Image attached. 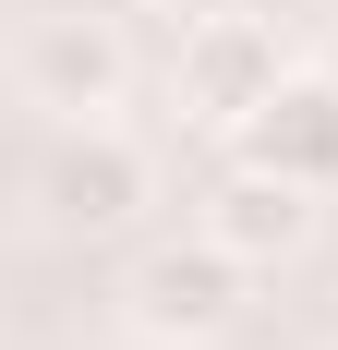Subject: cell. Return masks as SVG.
<instances>
[{
	"instance_id": "6da1fadb",
	"label": "cell",
	"mask_w": 338,
	"mask_h": 350,
	"mask_svg": "<svg viewBox=\"0 0 338 350\" xmlns=\"http://www.w3.org/2000/svg\"><path fill=\"white\" fill-rule=\"evenodd\" d=\"M278 72H290V49H278L266 12H205V25H181V49H169V109L205 121V133H242V121L278 97Z\"/></svg>"
},
{
	"instance_id": "7a4b0ae2",
	"label": "cell",
	"mask_w": 338,
	"mask_h": 350,
	"mask_svg": "<svg viewBox=\"0 0 338 350\" xmlns=\"http://www.w3.org/2000/svg\"><path fill=\"white\" fill-rule=\"evenodd\" d=\"M242 278H254V266H242L230 242H157L133 266V290H121V302H133V338H157V350H194V338H230V314H242Z\"/></svg>"
},
{
	"instance_id": "3957f363",
	"label": "cell",
	"mask_w": 338,
	"mask_h": 350,
	"mask_svg": "<svg viewBox=\"0 0 338 350\" xmlns=\"http://www.w3.org/2000/svg\"><path fill=\"white\" fill-rule=\"evenodd\" d=\"M145 193H157V170H145V145L109 133V121H61L49 170H36V206L61 217V230H133Z\"/></svg>"
},
{
	"instance_id": "277c9868",
	"label": "cell",
	"mask_w": 338,
	"mask_h": 350,
	"mask_svg": "<svg viewBox=\"0 0 338 350\" xmlns=\"http://www.w3.org/2000/svg\"><path fill=\"white\" fill-rule=\"evenodd\" d=\"M230 157L302 181V193H338V72H302V61H290V72H278V97L230 133Z\"/></svg>"
},
{
	"instance_id": "5b68a950",
	"label": "cell",
	"mask_w": 338,
	"mask_h": 350,
	"mask_svg": "<svg viewBox=\"0 0 338 350\" xmlns=\"http://www.w3.org/2000/svg\"><path fill=\"white\" fill-rule=\"evenodd\" d=\"M194 230H205V242H230L242 266H290V254L314 242V193H302V181H278V170H254V157H230Z\"/></svg>"
},
{
	"instance_id": "8992f818",
	"label": "cell",
	"mask_w": 338,
	"mask_h": 350,
	"mask_svg": "<svg viewBox=\"0 0 338 350\" xmlns=\"http://www.w3.org/2000/svg\"><path fill=\"white\" fill-rule=\"evenodd\" d=\"M121 36L97 25V12H61V25H36L25 36V97L36 109H61V121H97L109 97H121Z\"/></svg>"
},
{
	"instance_id": "52a82bcc",
	"label": "cell",
	"mask_w": 338,
	"mask_h": 350,
	"mask_svg": "<svg viewBox=\"0 0 338 350\" xmlns=\"http://www.w3.org/2000/svg\"><path fill=\"white\" fill-rule=\"evenodd\" d=\"M145 12H169V25H205V12H254V0H145Z\"/></svg>"
}]
</instances>
